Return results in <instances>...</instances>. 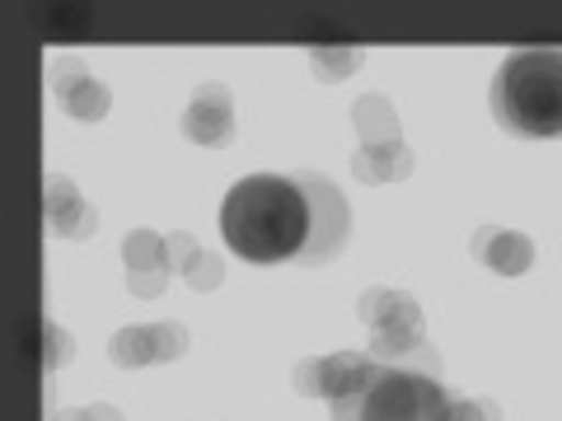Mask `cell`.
Returning a JSON list of instances; mask_svg holds the SVG:
<instances>
[{
  "label": "cell",
  "mask_w": 562,
  "mask_h": 421,
  "mask_svg": "<svg viewBox=\"0 0 562 421\" xmlns=\"http://www.w3.org/2000/svg\"><path fill=\"white\" fill-rule=\"evenodd\" d=\"M225 249L244 262H286L310 249L314 206L310 192L286 173H249L221 202Z\"/></svg>",
  "instance_id": "cell-1"
},
{
  "label": "cell",
  "mask_w": 562,
  "mask_h": 421,
  "mask_svg": "<svg viewBox=\"0 0 562 421\" xmlns=\"http://www.w3.org/2000/svg\"><path fill=\"white\" fill-rule=\"evenodd\" d=\"M446 384H441V356L431 346L413 351L398 361L371 356L357 389L328 402L333 421H446Z\"/></svg>",
  "instance_id": "cell-2"
},
{
  "label": "cell",
  "mask_w": 562,
  "mask_h": 421,
  "mask_svg": "<svg viewBox=\"0 0 562 421\" xmlns=\"http://www.w3.org/2000/svg\"><path fill=\"white\" fill-rule=\"evenodd\" d=\"M492 113L512 136H562V47H516L492 76Z\"/></svg>",
  "instance_id": "cell-3"
},
{
  "label": "cell",
  "mask_w": 562,
  "mask_h": 421,
  "mask_svg": "<svg viewBox=\"0 0 562 421\" xmlns=\"http://www.w3.org/2000/svg\"><path fill=\"white\" fill-rule=\"evenodd\" d=\"M295 183L310 192V206H314V235H310V249L301 253L305 268H314V262H328L333 253H342L351 216H347L342 192L333 187L324 173H295Z\"/></svg>",
  "instance_id": "cell-4"
},
{
  "label": "cell",
  "mask_w": 562,
  "mask_h": 421,
  "mask_svg": "<svg viewBox=\"0 0 562 421\" xmlns=\"http://www.w3.org/2000/svg\"><path fill=\"white\" fill-rule=\"evenodd\" d=\"M183 132L206 140V146L231 140V94H225L221 84H206V90L198 94V103L188 109V117H183Z\"/></svg>",
  "instance_id": "cell-5"
},
{
  "label": "cell",
  "mask_w": 562,
  "mask_h": 421,
  "mask_svg": "<svg viewBox=\"0 0 562 421\" xmlns=\"http://www.w3.org/2000/svg\"><path fill=\"white\" fill-rule=\"evenodd\" d=\"M473 253H479L483 262H492L502 276L525 272V268H530V258H535L530 239H525V235H506V230H479V239H473Z\"/></svg>",
  "instance_id": "cell-6"
},
{
  "label": "cell",
  "mask_w": 562,
  "mask_h": 421,
  "mask_svg": "<svg viewBox=\"0 0 562 421\" xmlns=\"http://www.w3.org/2000/svg\"><path fill=\"white\" fill-rule=\"evenodd\" d=\"M446 421H492V408H483V402L450 398V402H446Z\"/></svg>",
  "instance_id": "cell-7"
}]
</instances>
